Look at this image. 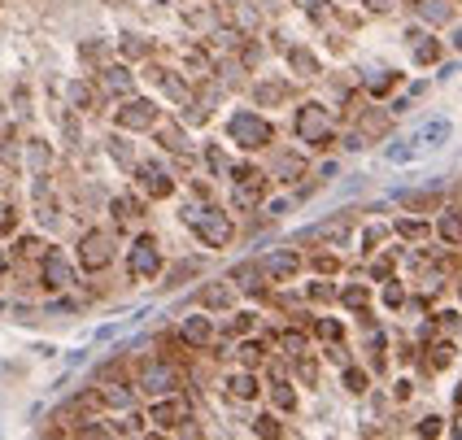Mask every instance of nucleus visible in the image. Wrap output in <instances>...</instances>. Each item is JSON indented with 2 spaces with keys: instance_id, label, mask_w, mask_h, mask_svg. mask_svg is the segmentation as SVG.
I'll return each instance as SVG.
<instances>
[{
  "instance_id": "obj_26",
  "label": "nucleus",
  "mask_w": 462,
  "mask_h": 440,
  "mask_svg": "<svg viewBox=\"0 0 462 440\" xmlns=\"http://www.w3.org/2000/svg\"><path fill=\"white\" fill-rule=\"evenodd\" d=\"M419 14L428 18V22H449V9L441 5V0H423V5H419Z\"/></svg>"
},
{
  "instance_id": "obj_34",
  "label": "nucleus",
  "mask_w": 462,
  "mask_h": 440,
  "mask_svg": "<svg viewBox=\"0 0 462 440\" xmlns=\"http://www.w3.org/2000/svg\"><path fill=\"white\" fill-rule=\"evenodd\" d=\"M318 336H323V340H340V336H345V327H340L336 318H323V323H318Z\"/></svg>"
},
{
  "instance_id": "obj_13",
  "label": "nucleus",
  "mask_w": 462,
  "mask_h": 440,
  "mask_svg": "<svg viewBox=\"0 0 462 440\" xmlns=\"http://www.w3.org/2000/svg\"><path fill=\"white\" fill-rule=\"evenodd\" d=\"M179 336H183L188 344H196V349H205V344L214 340V323H209L205 314H188L183 327H179Z\"/></svg>"
},
{
  "instance_id": "obj_25",
  "label": "nucleus",
  "mask_w": 462,
  "mask_h": 440,
  "mask_svg": "<svg viewBox=\"0 0 462 440\" xmlns=\"http://www.w3.org/2000/svg\"><path fill=\"white\" fill-rule=\"evenodd\" d=\"M283 96H288L283 83H262V88H257V101H262V105H279Z\"/></svg>"
},
{
  "instance_id": "obj_43",
  "label": "nucleus",
  "mask_w": 462,
  "mask_h": 440,
  "mask_svg": "<svg viewBox=\"0 0 462 440\" xmlns=\"http://www.w3.org/2000/svg\"><path fill=\"white\" fill-rule=\"evenodd\" d=\"M388 270H393V257H380V261H375V266H371V275H375V279H384Z\"/></svg>"
},
{
  "instance_id": "obj_48",
  "label": "nucleus",
  "mask_w": 462,
  "mask_h": 440,
  "mask_svg": "<svg viewBox=\"0 0 462 440\" xmlns=\"http://www.w3.org/2000/svg\"><path fill=\"white\" fill-rule=\"evenodd\" d=\"M454 49H462V31H458V35H454Z\"/></svg>"
},
{
  "instance_id": "obj_11",
  "label": "nucleus",
  "mask_w": 462,
  "mask_h": 440,
  "mask_svg": "<svg viewBox=\"0 0 462 440\" xmlns=\"http://www.w3.org/2000/svg\"><path fill=\"white\" fill-rule=\"evenodd\" d=\"M153 122H157V105L153 101H127L118 109V127H127V131H149Z\"/></svg>"
},
{
  "instance_id": "obj_1",
  "label": "nucleus",
  "mask_w": 462,
  "mask_h": 440,
  "mask_svg": "<svg viewBox=\"0 0 462 440\" xmlns=\"http://www.w3.org/2000/svg\"><path fill=\"white\" fill-rule=\"evenodd\" d=\"M188 227H192L201 240H205V248H227L231 235H235L231 213H222V209H214V205H192V209H188Z\"/></svg>"
},
{
  "instance_id": "obj_45",
  "label": "nucleus",
  "mask_w": 462,
  "mask_h": 440,
  "mask_svg": "<svg viewBox=\"0 0 462 440\" xmlns=\"http://www.w3.org/2000/svg\"><path fill=\"white\" fill-rule=\"evenodd\" d=\"M366 9H375V14H388V9H393V0H362Z\"/></svg>"
},
{
  "instance_id": "obj_15",
  "label": "nucleus",
  "mask_w": 462,
  "mask_h": 440,
  "mask_svg": "<svg viewBox=\"0 0 462 440\" xmlns=\"http://www.w3.org/2000/svg\"><path fill=\"white\" fill-rule=\"evenodd\" d=\"M101 88H105V92H114V96H123V92H131V88H136V75H131L127 66H114V70H105Z\"/></svg>"
},
{
  "instance_id": "obj_33",
  "label": "nucleus",
  "mask_w": 462,
  "mask_h": 440,
  "mask_svg": "<svg viewBox=\"0 0 462 440\" xmlns=\"http://www.w3.org/2000/svg\"><path fill=\"white\" fill-rule=\"evenodd\" d=\"M301 170H305L301 157H279V174H283V179H297Z\"/></svg>"
},
{
  "instance_id": "obj_10",
  "label": "nucleus",
  "mask_w": 462,
  "mask_h": 440,
  "mask_svg": "<svg viewBox=\"0 0 462 440\" xmlns=\"http://www.w3.org/2000/svg\"><path fill=\"white\" fill-rule=\"evenodd\" d=\"M79 257H83V266L88 270H101V266H110L114 261V240L105 231H92V235H83V248H79Z\"/></svg>"
},
{
  "instance_id": "obj_7",
  "label": "nucleus",
  "mask_w": 462,
  "mask_h": 440,
  "mask_svg": "<svg viewBox=\"0 0 462 440\" xmlns=\"http://www.w3.org/2000/svg\"><path fill=\"white\" fill-rule=\"evenodd\" d=\"M449 135H454V122H449V118H428L410 140H414V148H419V157H423V153H432V148H445Z\"/></svg>"
},
{
  "instance_id": "obj_3",
  "label": "nucleus",
  "mask_w": 462,
  "mask_h": 440,
  "mask_svg": "<svg viewBox=\"0 0 462 440\" xmlns=\"http://www.w3.org/2000/svg\"><path fill=\"white\" fill-rule=\"evenodd\" d=\"M297 135L314 148L331 144V109H323V105H301L297 109Z\"/></svg>"
},
{
  "instance_id": "obj_41",
  "label": "nucleus",
  "mask_w": 462,
  "mask_h": 440,
  "mask_svg": "<svg viewBox=\"0 0 462 440\" xmlns=\"http://www.w3.org/2000/svg\"><path fill=\"white\" fill-rule=\"evenodd\" d=\"M188 275H196V261H179V266H175V275H170V283L175 279H188Z\"/></svg>"
},
{
  "instance_id": "obj_29",
  "label": "nucleus",
  "mask_w": 462,
  "mask_h": 440,
  "mask_svg": "<svg viewBox=\"0 0 462 440\" xmlns=\"http://www.w3.org/2000/svg\"><path fill=\"white\" fill-rule=\"evenodd\" d=\"M279 344L292 353V358H301V353H305V340L297 336V331H283V336H279Z\"/></svg>"
},
{
  "instance_id": "obj_17",
  "label": "nucleus",
  "mask_w": 462,
  "mask_h": 440,
  "mask_svg": "<svg viewBox=\"0 0 462 440\" xmlns=\"http://www.w3.org/2000/svg\"><path fill=\"white\" fill-rule=\"evenodd\" d=\"M101 401L110 410H131L136 406V392L127 388V384H114V388H101Z\"/></svg>"
},
{
  "instance_id": "obj_31",
  "label": "nucleus",
  "mask_w": 462,
  "mask_h": 440,
  "mask_svg": "<svg viewBox=\"0 0 462 440\" xmlns=\"http://www.w3.org/2000/svg\"><path fill=\"white\" fill-rule=\"evenodd\" d=\"M362 131H366V135H380V131H388V118L384 114H366L362 118Z\"/></svg>"
},
{
  "instance_id": "obj_46",
  "label": "nucleus",
  "mask_w": 462,
  "mask_h": 440,
  "mask_svg": "<svg viewBox=\"0 0 462 440\" xmlns=\"http://www.w3.org/2000/svg\"><path fill=\"white\" fill-rule=\"evenodd\" d=\"M297 5L305 9V14H314V18H318V14H323V0H297Z\"/></svg>"
},
{
  "instance_id": "obj_47",
  "label": "nucleus",
  "mask_w": 462,
  "mask_h": 440,
  "mask_svg": "<svg viewBox=\"0 0 462 440\" xmlns=\"http://www.w3.org/2000/svg\"><path fill=\"white\" fill-rule=\"evenodd\" d=\"M310 296H318V301H327V296H331V288H327V283H314V288H310Z\"/></svg>"
},
{
  "instance_id": "obj_9",
  "label": "nucleus",
  "mask_w": 462,
  "mask_h": 440,
  "mask_svg": "<svg viewBox=\"0 0 462 440\" xmlns=\"http://www.w3.org/2000/svg\"><path fill=\"white\" fill-rule=\"evenodd\" d=\"M257 270H262L266 279H275V283H288V279L301 270V257L292 253V248H275V253L262 257V266H257Z\"/></svg>"
},
{
  "instance_id": "obj_44",
  "label": "nucleus",
  "mask_w": 462,
  "mask_h": 440,
  "mask_svg": "<svg viewBox=\"0 0 462 440\" xmlns=\"http://www.w3.org/2000/svg\"><path fill=\"white\" fill-rule=\"evenodd\" d=\"M436 432H441V419H423L419 423V436H436Z\"/></svg>"
},
{
  "instance_id": "obj_4",
  "label": "nucleus",
  "mask_w": 462,
  "mask_h": 440,
  "mask_svg": "<svg viewBox=\"0 0 462 440\" xmlns=\"http://www.w3.org/2000/svg\"><path fill=\"white\" fill-rule=\"evenodd\" d=\"M127 270H131V279H153L162 270V248L153 235H140L131 244V253H127Z\"/></svg>"
},
{
  "instance_id": "obj_36",
  "label": "nucleus",
  "mask_w": 462,
  "mask_h": 440,
  "mask_svg": "<svg viewBox=\"0 0 462 440\" xmlns=\"http://www.w3.org/2000/svg\"><path fill=\"white\" fill-rule=\"evenodd\" d=\"M140 427H144V419H140V414H123V419H118V432H140Z\"/></svg>"
},
{
  "instance_id": "obj_35",
  "label": "nucleus",
  "mask_w": 462,
  "mask_h": 440,
  "mask_svg": "<svg viewBox=\"0 0 462 440\" xmlns=\"http://www.w3.org/2000/svg\"><path fill=\"white\" fill-rule=\"evenodd\" d=\"M397 231H401V235H410V240H419V235L428 231V227H423V222H414V218H401V222H397Z\"/></svg>"
},
{
  "instance_id": "obj_38",
  "label": "nucleus",
  "mask_w": 462,
  "mask_h": 440,
  "mask_svg": "<svg viewBox=\"0 0 462 440\" xmlns=\"http://www.w3.org/2000/svg\"><path fill=\"white\" fill-rule=\"evenodd\" d=\"M257 436H279V423L270 419V414H262V419H257V427H253Z\"/></svg>"
},
{
  "instance_id": "obj_6",
  "label": "nucleus",
  "mask_w": 462,
  "mask_h": 440,
  "mask_svg": "<svg viewBox=\"0 0 462 440\" xmlns=\"http://www.w3.org/2000/svg\"><path fill=\"white\" fill-rule=\"evenodd\" d=\"M262 192H266V174L262 170H253V166L235 170V192H231V200L240 209H253L257 200H262Z\"/></svg>"
},
{
  "instance_id": "obj_2",
  "label": "nucleus",
  "mask_w": 462,
  "mask_h": 440,
  "mask_svg": "<svg viewBox=\"0 0 462 440\" xmlns=\"http://www.w3.org/2000/svg\"><path fill=\"white\" fill-rule=\"evenodd\" d=\"M227 135L235 140L240 148H266L270 140H275V127L266 122L262 114H253V109H240V114H231V122H227Z\"/></svg>"
},
{
  "instance_id": "obj_18",
  "label": "nucleus",
  "mask_w": 462,
  "mask_h": 440,
  "mask_svg": "<svg viewBox=\"0 0 462 440\" xmlns=\"http://www.w3.org/2000/svg\"><path fill=\"white\" fill-rule=\"evenodd\" d=\"M227 392H231L235 401H253V397H257V379L248 375V371H240V375L227 379Z\"/></svg>"
},
{
  "instance_id": "obj_19",
  "label": "nucleus",
  "mask_w": 462,
  "mask_h": 440,
  "mask_svg": "<svg viewBox=\"0 0 462 440\" xmlns=\"http://www.w3.org/2000/svg\"><path fill=\"white\" fill-rule=\"evenodd\" d=\"M44 275H49L53 288H66V283H70V266H66V257H62V253H49V261H44Z\"/></svg>"
},
{
  "instance_id": "obj_12",
  "label": "nucleus",
  "mask_w": 462,
  "mask_h": 440,
  "mask_svg": "<svg viewBox=\"0 0 462 440\" xmlns=\"http://www.w3.org/2000/svg\"><path fill=\"white\" fill-rule=\"evenodd\" d=\"M136 174H144V192L149 196H170L175 192V179L162 170V166H153V161H136Z\"/></svg>"
},
{
  "instance_id": "obj_39",
  "label": "nucleus",
  "mask_w": 462,
  "mask_h": 440,
  "mask_svg": "<svg viewBox=\"0 0 462 440\" xmlns=\"http://www.w3.org/2000/svg\"><path fill=\"white\" fill-rule=\"evenodd\" d=\"M162 144L175 148V153H183V131H162Z\"/></svg>"
},
{
  "instance_id": "obj_8",
  "label": "nucleus",
  "mask_w": 462,
  "mask_h": 440,
  "mask_svg": "<svg viewBox=\"0 0 462 440\" xmlns=\"http://www.w3.org/2000/svg\"><path fill=\"white\" fill-rule=\"evenodd\" d=\"M149 419L162 427V432H175L179 423H188V401L179 392H170V397H157V406L149 410Z\"/></svg>"
},
{
  "instance_id": "obj_5",
  "label": "nucleus",
  "mask_w": 462,
  "mask_h": 440,
  "mask_svg": "<svg viewBox=\"0 0 462 440\" xmlns=\"http://www.w3.org/2000/svg\"><path fill=\"white\" fill-rule=\"evenodd\" d=\"M140 388L149 397H170V392H179V371L170 362H144L140 366Z\"/></svg>"
},
{
  "instance_id": "obj_42",
  "label": "nucleus",
  "mask_w": 462,
  "mask_h": 440,
  "mask_svg": "<svg viewBox=\"0 0 462 440\" xmlns=\"http://www.w3.org/2000/svg\"><path fill=\"white\" fill-rule=\"evenodd\" d=\"M384 301H388V305H401V301H406V292H401V283H388Z\"/></svg>"
},
{
  "instance_id": "obj_28",
  "label": "nucleus",
  "mask_w": 462,
  "mask_h": 440,
  "mask_svg": "<svg viewBox=\"0 0 462 440\" xmlns=\"http://www.w3.org/2000/svg\"><path fill=\"white\" fill-rule=\"evenodd\" d=\"M253 279H257V266H235L231 270V283H240V288H257Z\"/></svg>"
},
{
  "instance_id": "obj_37",
  "label": "nucleus",
  "mask_w": 462,
  "mask_h": 440,
  "mask_svg": "<svg viewBox=\"0 0 462 440\" xmlns=\"http://www.w3.org/2000/svg\"><path fill=\"white\" fill-rule=\"evenodd\" d=\"M231 331H235V336H248V331H253V314H235L231 318Z\"/></svg>"
},
{
  "instance_id": "obj_24",
  "label": "nucleus",
  "mask_w": 462,
  "mask_h": 440,
  "mask_svg": "<svg viewBox=\"0 0 462 440\" xmlns=\"http://www.w3.org/2000/svg\"><path fill=\"white\" fill-rule=\"evenodd\" d=\"M235 358H240L244 366H257V362L266 358V349H262V344H257V340H244L240 349H235Z\"/></svg>"
},
{
  "instance_id": "obj_40",
  "label": "nucleus",
  "mask_w": 462,
  "mask_h": 440,
  "mask_svg": "<svg viewBox=\"0 0 462 440\" xmlns=\"http://www.w3.org/2000/svg\"><path fill=\"white\" fill-rule=\"evenodd\" d=\"M393 83H397V75H388V70H384L380 79H371V92L380 96V92H388V88H393Z\"/></svg>"
},
{
  "instance_id": "obj_16",
  "label": "nucleus",
  "mask_w": 462,
  "mask_h": 440,
  "mask_svg": "<svg viewBox=\"0 0 462 440\" xmlns=\"http://www.w3.org/2000/svg\"><path fill=\"white\" fill-rule=\"evenodd\" d=\"M436 231H441V240L462 244V209H445L441 218H436Z\"/></svg>"
},
{
  "instance_id": "obj_21",
  "label": "nucleus",
  "mask_w": 462,
  "mask_h": 440,
  "mask_svg": "<svg viewBox=\"0 0 462 440\" xmlns=\"http://www.w3.org/2000/svg\"><path fill=\"white\" fill-rule=\"evenodd\" d=\"M340 301H345L349 310H362V305L371 301V292H366V283H349V288H340Z\"/></svg>"
},
{
  "instance_id": "obj_27",
  "label": "nucleus",
  "mask_w": 462,
  "mask_h": 440,
  "mask_svg": "<svg viewBox=\"0 0 462 440\" xmlns=\"http://www.w3.org/2000/svg\"><path fill=\"white\" fill-rule=\"evenodd\" d=\"M454 358V344H432V371H445Z\"/></svg>"
},
{
  "instance_id": "obj_20",
  "label": "nucleus",
  "mask_w": 462,
  "mask_h": 440,
  "mask_svg": "<svg viewBox=\"0 0 462 440\" xmlns=\"http://www.w3.org/2000/svg\"><path fill=\"white\" fill-rule=\"evenodd\" d=\"M288 62H292V70H297L301 79H314V75H318V62H314V53H310V49H292V53H288Z\"/></svg>"
},
{
  "instance_id": "obj_14",
  "label": "nucleus",
  "mask_w": 462,
  "mask_h": 440,
  "mask_svg": "<svg viewBox=\"0 0 462 440\" xmlns=\"http://www.w3.org/2000/svg\"><path fill=\"white\" fill-rule=\"evenodd\" d=\"M231 301H235L231 283H205V288H201V305H205V310H227Z\"/></svg>"
},
{
  "instance_id": "obj_32",
  "label": "nucleus",
  "mask_w": 462,
  "mask_h": 440,
  "mask_svg": "<svg viewBox=\"0 0 462 440\" xmlns=\"http://www.w3.org/2000/svg\"><path fill=\"white\" fill-rule=\"evenodd\" d=\"M123 53H127V57H144V53H149V44L140 40V35H123Z\"/></svg>"
},
{
  "instance_id": "obj_23",
  "label": "nucleus",
  "mask_w": 462,
  "mask_h": 440,
  "mask_svg": "<svg viewBox=\"0 0 462 440\" xmlns=\"http://www.w3.org/2000/svg\"><path fill=\"white\" fill-rule=\"evenodd\" d=\"M436 57H441V44H436V40H419V44H414V62H419V66H432Z\"/></svg>"
},
{
  "instance_id": "obj_22",
  "label": "nucleus",
  "mask_w": 462,
  "mask_h": 440,
  "mask_svg": "<svg viewBox=\"0 0 462 440\" xmlns=\"http://www.w3.org/2000/svg\"><path fill=\"white\" fill-rule=\"evenodd\" d=\"M270 401H275L279 410H297V397H292V388L283 384V379H275V384H270Z\"/></svg>"
},
{
  "instance_id": "obj_30",
  "label": "nucleus",
  "mask_w": 462,
  "mask_h": 440,
  "mask_svg": "<svg viewBox=\"0 0 462 440\" xmlns=\"http://www.w3.org/2000/svg\"><path fill=\"white\" fill-rule=\"evenodd\" d=\"M345 388L349 392H366V375L358 371V366H345Z\"/></svg>"
}]
</instances>
